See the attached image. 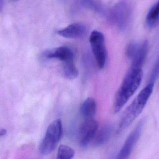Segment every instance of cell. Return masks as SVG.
Returning a JSON list of instances; mask_svg holds the SVG:
<instances>
[{
  "label": "cell",
  "instance_id": "obj_19",
  "mask_svg": "<svg viewBox=\"0 0 159 159\" xmlns=\"http://www.w3.org/2000/svg\"><path fill=\"white\" fill-rule=\"evenodd\" d=\"M3 7V0H0V12L2 10Z\"/></svg>",
  "mask_w": 159,
  "mask_h": 159
},
{
  "label": "cell",
  "instance_id": "obj_14",
  "mask_svg": "<svg viewBox=\"0 0 159 159\" xmlns=\"http://www.w3.org/2000/svg\"><path fill=\"white\" fill-rule=\"evenodd\" d=\"M64 63L62 68V74L64 77L70 80L76 78L78 77L79 72L73 61Z\"/></svg>",
  "mask_w": 159,
  "mask_h": 159
},
{
  "label": "cell",
  "instance_id": "obj_13",
  "mask_svg": "<svg viewBox=\"0 0 159 159\" xmlns=\"http://www.w3.org/2000/svg\"><path fill=\"white\" fill-rule=\"evenodd\" d=\"M113 127L111 125L107 124L100 129L95 138L94 144L95 145H102L110 139L113 133Z\"/></svg>",
  "mask_w": 159,
  "mask_h": 159
},
{
  "label": "cell",
  "instance_id": "obj_7",
  "mask_svg": "<svg viewBox=\"0 0 159 159\" xmlns=\"http://www.w3.org/2000/svg\"><path fill=\"white\" fill-rule=\"evenodd\" d=\"M98 124L94 119H87L82 123L79 130V142L80 147H88L97 132Z\"/></svg>",
  "mask_w": 159,
  "mask_h": 159
},
{
  "label": "cell",
  "instance_id": "obj_16",
  "mask_svg": "<svg viewBox=\"0 0 159 159\" xmlns=\"http://www.w3.org/2000/svg\"><path fill=\"white\" fill-rule=\"evenodd\" d=\"M139 45L135 42H131L128 45L126 49V54L127 58L131 60L136 54L139 48Z\"/></svg>",
  "mask_w": 159,
  "mask_h": 159
},
{
  "label": "cell",
  "instance_id": "obj_8",
  "mask_svg": "<svg viewBox=\"0 0 159 159\" xmlns=\"http://www.w3.org/2000/svg\"><path fill=\"white\" fill-rule=\"evenodd\" d=\"M43 56L47 59H57L64 63L73 61L74 54L66 46H61L44 52Z\"/></svg>",
  "mask_w": 159,
  "mask_h": 159
},
{
  "label": "cell",
  "instance_id": "obj_10",
  "mask_svg": "<svg viewBox=\"0 0 159 159\" xmlns=\"http://www.w3.org/2000/svg\"><path fill=\"white\" fill-rule=\"evenodd\" d=\"M149 44L147 40H145L141 44L139 45V48L131 60V67L135 68H142L148 54Z\"/></svg>",
  "mask_w": 159,
  "mask_h": 159
},
{
  "label": "cell",
  "instance_id": "obj_17",
  "mask_svg": "<svg viewBox=\"0 0 159 159\" xmlns=\"http://www.w3.org/2000/svg\"><path fill=\"white\" fill-rule=\"evenodd\" d=\"M159 76V57L152 71L149 83L155 84Z\"/></svg>",
  "mask_w": 159,
  "mask_h": 159
},
{
  "label": "cell",
  "instance_id": "obj_9",
  "mask_svg": "<svg viewBox=\"0 0 159 159\" xmlns=\"http://www.w3.org/2000/svg\"><path fill=\"white\" fill-rule=\"evenodd\" d=\"M86 26L81 23H74L70 24L64 29L59 30L57 33L67 38H78L83 37L86 33Z\"/></svg>",
  "mask_w": 159,
  "mask_h": 159
},
{
  "label": "cell",
  "instance_id": "obj_3",
  "mask_svg": "<svg viewBox=\"0 0 159 159\" xmlns=\"http://www.w3.org/2000/svg\"><path fill=\"white\" fill-rule=\"evenodd\" d=\"M63 127L61 119H56L50 123L39 146L41 155L46 156L54 151L61 139Z\"/></svg>",
  "mask_w": 159,
  "mask_h": 159
},
{
  "label": "cell",
  "instance_id": "obj_11",
  "mask_svg": "<svg viewBox=\"0 0 159 159\" xmlns=\"http://www.w3.org/2000/svg\"><path fill=\"white\" fill-rule=\"evenodd\" d=\"M97 111V103L94 98L89 97L81 105L80 112L83 117L92 119L95 116Z\"/></svg>",
  "mask_w": 159,
  "mask_h": 159
},
{
  "label": "cell",
  "instance_id": "obj_6",
  "mask_svg": "<svg viewBox=\"0 0 159 159\" xmlns=\"http://www.w3.org/2000/svg\"><path fill=\"white\" fill-rule=\"evenodd\" d=\"M145 123V119H143L138 122L136 127L126 139L117 158L125 159L128 158L130 157L140 139Z\"/></svg>",
  "mask_w": 159,
  "mask_h": 159
},
{
  "label": "cell",
  "instance_id": "obj_2",
  "mask_svg": "<svg viewBox=\"0 0 159 159\" xmlns=\"http://www.w3.org/2000/svg\"><path fill=\"white\" fill-rule=\"evenodd\" d=\"M155 84L149 83L135 97L125 110L119 125L122 131L129 127L144 109L154 90Z\"/></svg>",
  "mask_w": 159,
  "mask_h": 159
},
{
  "label": "cell",
  "instance_id": "obj_15",
  "mask_svg": "<svg viewBox=\"0 0 159 159\" xmlns=\"http://www.w3.org/2000/svg\"><path fill=\"white\" fill-rule=\"evenodd\" d=\"M75 150L68 146L61 145L59 147L57 154V159H70L74 157Z\"/></svg>",
  "mask_w": 159,
  "mask_h": 159
},
{
  "label": "cell",
  "instance_id": "obj_20",
  "mask_svg": "<svg viewBox=\"0 0 159 159\" xmlns=\"http://www.w3.org/2000/svg\"><path fill=\"white\" fill-rule=\"evenodd\" d=\"M14 1H17V0H14Z\"/></svg>",
  "mask_w": 159,
  "mask_h": 159
},
{
  "label": "cell",
  "instance_id": "obj_18",
  "mask_svg": "<svg viewBox=\"0 0 159 159\" xmlns=\"http://www.w3.org/2000/svg\"><path fill=\"white\" fill-rule=\"evenodd\" d=\"M6 132V130L4 129H2L0 130V137L5 135Z\"/></svg>",
  "mask_w": 159,
  "mask_h": 159
},
{
  "label": "cell",
  "instance_id": "obj_1",
  "mask_svg": "<svg viewBox=\"0 0 159 159\" xmlns=\"http://www.w3.org/2000/svg\"><path fill=\"white\" fill-rule=\"evenodd\" d=\"M142 68L130 67L117 91L114 101V112H119L136 92L143 80Z\"/></svg>",
  "mask_w": 159,
  "mask_h": 159
},
{
  "label": "cell",
  "instance_id": "obj_12",
  "mask_svg": "<svg viewBox=\"0 0 159 159\" xmlns=\"http://www.w3.org/2000/svg\"><path fill=\"white\" fill-rule=\"evenodd\" d=\"M159 24V0L148 11L145 21V25L149 29H153Z\"/></svg>",
  "mask_w": 159,
  "mask_h": 159
},
{
  "label": "cell",
  "instance_id": "obj_4",
  "mask_svg": "<svg viewBox=\"0 0 159 159\" xmlns=\"http://www.w3.org/2000/svg\"><path fill=\"white\" fill-rule=\"evenodd\" d=\"M132 14V7L129 0H121L110 11L109 17L111 22L119 29L124 30L129 26Z\"/></svg>",
  "mask_w": 159,
  "mask_h": 159
},
{
  "label": "cell",
  "instance_id": "obj_5",
  "mask_svg": "<svg viewBox=\"0 0 159 159\" xmlns=\"http://www.w3.org/2000/svg\"><path fill=\"white\" fill-rule=\"evenodd\" d=\"M89 42L97 65L100 69H103L107 58L103 35L98 31L93 30L90 35Z\"/></svg>",
  "mask_w": 159,
  "mask_h": 159
}]
</instances>
